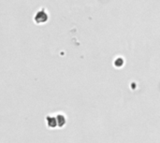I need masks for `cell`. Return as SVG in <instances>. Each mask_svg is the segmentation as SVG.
Segmentation results:
<instances>
[{
  "label": "cell",
  "mask_w": 160,
  "mask_h": 143,
  "mask_svg": "<svg viewBox=\"0 0 160 143\" xmlns=\"http://www.w3.org/2000/svg\"><path fill=\"white\" fill-rule=\"evenodd\" d=\"M46 122H47V126H48L49 128H55L57 126L56 117L49 115V116L46 117Z\"/></svg>",
  "instance_id": "obj_2"
},
{
  "label": "cell",
  "mask_w": 160,
  "mask_h": 143,
  "mask_svg": "<svg viewBox=\"0 0 160 143\" xmlns=\"http://www.w3.org/2000/svg\"><path fill=\"white\" fill-rule=\"evenodd\" d=\"M56 121H57V126L59 127H63L66 124V118L62 114H58L56 116Z\"/></svg>",
  "instance_id": "obj_3"
},
{
  "label": "cell",
  "mask_w": 160,
  "mask_h": 143,
  "mask_svg": "<svg viewBox=\"0 0 160 143\" xmlns=\"http://www.w3.org/2000/svg\"><path fill=\"white\" fill-rule=\"evenodd\" d=\"M48 20V15L47 13L44 11V10H40L38 11L36 16H35V22H38V23H43V22H46Z\"/></svg>",
  "instance_id": "obj_1"
}]
</instances>
